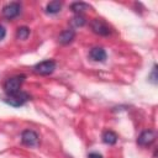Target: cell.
Returning <instances> with one entry per match:
<instances>
[{"label":"cell","mask_w":158,"mask_h":158,"mask_svg":"<svg viewBox=\"0 0 158 158\" xmlns=\"http://www.w3.org/2000/svg\"><path fill=\"white\" fill-rule=\"evenodd\" d=\"M148 80H149L152 84H157V83H158V77H157V65H156V64L153 65L152 72H151V74L148 75Z\"/></svg>","instance_id":"obj_15"},{"label":"cell","mask_w":158,"mask_h":158,"mask_svg":"<svg viewBox=\"0 0 158 158\" xmlns=\"http://www.w3.org/2000/svg\"><path fill=\"white\" fill-rule=\"evenodd\" d=\"M106 57H107V54H106L105 49L101 48V47H94V48H91L89 51V58L91 60H94V62L102 63V62H105Z\"/></svg>","instance_id":"obj_8"},{"label":"cell","mask_w":158,"mask_h":158,"mask_svg":"<svg viewBox=\"0 0 158 158\" xmlns=\"http://www.w3.org/2000/svg\"><path fill=\"white\" fill-rule=\"evenodd\" d=\"M21 142L27 147H37L40 144V136L33 130H23L21 133Z\"/></svg>","instance_id":"obj_3"},{"label":"cell","mask_w":158,"mask_h":158,"mask_svg":"<svg viewBox=\"0 0 158 158\" xmlns=\"http://www.w3.org/2000/svg\"><path fill=\"white\" fill-rule=\"evenodd\" d=\"M60 9H62V2L54 0V1H51V2L47 4L46 12L47 14H51V15H54V14H58L60 11Z\"/></svg>","instance_id":"obj_12"},{"label":"cell","mask_w":158,"mask_h":158,"mask_svg":"<svg viewBox=\"0 0 158 158\" xmlns=\"http://www.w3.org/2000/svg\"><path fill=\"white\" fill-rule=\"evenodd\" d=\"M88 158H104V157H102V154H100L98 152H91L88 154Z\"/></svg>","instance_id":"obj_16"},{"label":"cell","mask_w":158,"mask_h":158,"mask_svg":"<svg viewBox=\"0 0 158 158\" xmlns=\"http://www.w3.org/2000/svg\"><path fill=\"white\" fill-rule=\"evenodd\" d=\"M28 36H30V28H28V27L21 26V27L17 28V31H16V38H17V40L25 41V40L28 38Z\"/></svg>","instance_id":"obj_13"},{"label":"cell","mask_w":158,"mask_h":158,"mask_svg":"<svg viewBox=\"0 0 158 158\" xmlns=\"http://www.w3.org/2000/svg\"><path fill=\"white\" fill-rule=\"evenodd\" d=\"M25 75L21 74V75H16V77H11L9 79L5 80L2 88H4V91L6 93V95H12V94H16L20 91L21 89V85L22 83L25 81Z\"/></svg>","instance_id":"obj_1"},{"label":"cell","mask_w":158,"mask_h":158,"mask_svg":"<svg viewBox=\"0 0 158 158\" xmlns=\"http://www.w3.org/2000/svg\"><path fill=\"white\" fill-rule=\"evenodd\" d=\"M70 23H72V26H74V27H83V26L86 23V20H85V17H84L83 15H75V16L70 20Z\"/></svg>","instance_id":"obj_14"},{"label":"cell","mask_w":158,"mask_h":158,"mask_svg":"<svg viewBox=\"0 0 158 158\" xmlns=\"http://www.w3.org/2000/svg\"><path fill=\"white\" fill-rule=\"evenodd\" d=\"M90 27H91V31L99 36H109L111 33L109 25L101 19H94L90 23Z\"/></svg>","instance_id":"obj_5"},{"label":"cell","mask_w":158,"mask_h":158,"mask_svg":"<svg viewBox=\"0 0 158 158\" xmlns=\"http://www.w3.org/2000/svg\"><path fill=\"white\" fill-rule=\"evenodd\" d=\"M54 69H56V62L53 59L42 60L33 67L35 73H37L40 75H49L54 72Z\"/></svg>","instance_id":"obj_4"},{"label":"cell","mask_w":158,"mask_h":158,"mask_svg":"<svg viewBox=\"0 0 158 158\" xmlns=\"http://www.w3.org/2000/svg\"><path fill=\"white\" fill-rule=\"evenodd\" d=\"M5 36H6V30L2 25H0V41H2L5 38Z\"/></svg>","instance_id":"obj_17"},{"label":"cell","mask_w":158,"mask_h":158,"mask_svg":"<svg viewBox=\"0 0 158 158\" xmlns=\"http://www.w3.org/2000/svg\"><path fill=\"white\" fill-rule=\"evenodd\" d=\"M90 7H91V6H90L89 4L83 2V1H75V2H73V4L70 5V10H72L75 15H81L84 11L89 10Z\"/></svg>","instance_id":"obj_11"},{"label":"cell","mask_w":158,"mask_h":158,"mask_svg":"<svg viewBox=\"0 0 158 158\" xmlns=\"http://www.w3.org/2000/svg\"><path fill=\"white\" fill-rule=\"evenodd\" d=\"M156 141V132L153 130H146L137 137V144L141 147H148Z\"/></svg>","instance_id":"obj_7"},{"label":"cell","mask_w":158,"mask_h":158,"mask_svg":"<svg viewBox=\"0 0 158 158\" xmlns=\"http://www.w3.org/2000/svg\"><path fill=\"white\" fill-rule=\"evenodd\" d=\"M101 138H102V142H104L105 144H109V146L115 144V143L117 142V139H118L117 135H116L114 131H111V130H106V131H104Z\"/></svg>","instance_id":"obj_10"},{"label":"cell","mask_w":158,"mask_h":158,"mask_svg":"<svg viewBox=\"0 0 158 158\" xmlns=\"http://www.w3.org/2000/svg\"><path fill=\"white\" fill-rule=\"evenodd\" d=\"M21 12V4L20 2H9L2 7V15L7 20H12Z\"/></svg>","instance_id":"obj_6"},{"label":"cell","mask_w":158,"mask_h":158,"mask_svg":"<svg viewBox=\"0 0 158 158\" xmlns=\"http://www.w3.org/2000/svg\"><path fill=\"white\" fill-rule=\"evenodd\" d=\"M74 38H75V32H74V30L68 28V30H64V31L58 36V42H59L60 44H63V46H67V44L72 43Z\"/></svg>","instance_id":"obj_9"},{"label":"cell","mask_w":158,"mask_h":158,"mask_svg":"<svg viewBox=\"0 0 158 158\" xmlns=\"http://www.w3.org/2000/svg\"><path fill=\"white\" fill-rule=\"evenodd\" d=\"M28 100H30V95H28L27 93L22 91V90H20V91L16 93V94L7 95V96L4 99V101H5L6 104H9L10 106H12V107H20V106L25 105Z\"/></svg>","instance_id":"obj_2"}]
</instances>
